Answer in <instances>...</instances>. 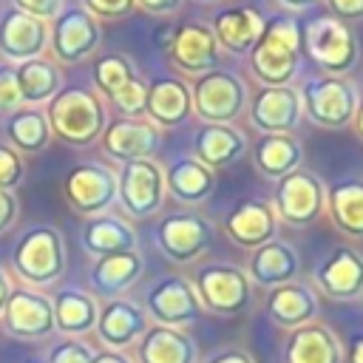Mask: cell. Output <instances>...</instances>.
I'll use <instances>...</instances> for the list:
<instances>
[{"label": "cell", "instance_id": "obj_1", "mask_svg": "<svg viewBox=\"0 0 363 363\" xmlns=\"http://www.w3.org/2000/svg\"><path fill=\"white\" fill-rule=\"evenodd\" d=\"M301 26L295 17H272L264 20V31L252 45L250 71L261 85H292L301 65Z\"/></svg>", "mask_w": 363, "mask_h": 363}, {"label": "cell", "instance_id": "obj_2", "mask_svg": "<svg viewBox=\"0 0 363 363\" xmlns=\"http://www.w3.org/2000/svg\"><path fill=\"white\" fill-rule=\"evenodd\" d=\"M45 119H48L51 136L62 139L65 145L85 147L102 136L108 125V111L96 91L62 88L48 99Z\"/></svg>", "mask_w": 363, "mask_h": 363}, {"label": "cell", "instance_id": "obj_3", "mask_svg": "<svg viewBox=\"0 0 363 363\" xmlns=\"http://www.w3.org/2000/svg\"><path fill=\"white\" fill-rule=\"evenodd\" d=\"M301 111L303 116L326 130H340L346 125H352L354 108H357V88L349 77H329V74H318L309 77L301 88Z\"/></svg>", "mask_w": 363, "mask_h": 363}, {"label": "cell", "instance_id": "obj_4", "mask_svg": "<svg viewBox=\"0 0 363 363\" xmlns=\"http://www.w3.org/2000/svg\"><path fill=\"white\" fill-rule=\"evenodd\" d=\"M301 40H303V51L309 54V60L329 77H346L360 60V48H357V37L352 26L329 14L309 20L301 28Z\"/></svg>", "mask_w": 363, "mask_h": 363}, {"label": "cell", "instance_id": "obj_5", "mask_svg": "<svg viewBox=\"0 0 363 363\" xmlns=\"http://www.w3.org/2000/svg\"><path fill=\"white\" fill-rule=\"evenodd\" d=\"M193 113L207 125H233L241 113H247V85L238 74L227 68H213L190 82Z\"/></svg>", "mask_w": 363, "mask_h": 363}, {"label": "cell", "instance_id": "obj_6", "mask_svg": "<svg viewBox=\"0 0 363 363\" xmlns=\"http://www.w3.org/2000/svg\"><path fill=\"white\" fill-rule=\"evenodd\" d=\"M11 267L26 284L34 286L60 281L65 272V244L60 230L48 224L28 227L11 250Z\"/></svg>", "mask_w": 363, "mask_h": 363}, {"label": "cell", "instance_id": "obj_7", "mask_svg": "<svg viewBox=\"0 0 363 363\" xmlns=\"http://www.w3.org/2000/svg\"><path fill=\"white\" fill-rule=\"evenodd\" d=\"M272 210L278 221L289 227H309L323 216L326 207V187L312 170H292L272 187Z\"/></svg>", "mask_w": 363, "mask_h": 363}, {"label": "cell", "instance_id": "obj_8", "mask_svg": "<svg viewBox=\"0 0 363 363\" xmlns=\"http://www.w3.org/2000/svg\"><path fill=\"white\" fill-rule=\"evenodd\" d=\"M193 289L201 309L216 315H238L252 298V281L235 264H204L193 278Z\"/></svg>", "mask_w": 363, "mask_h": 363}, {"label": "cell", "instance_id": "obj_9", "mask_svg": "<svg viewBox=\"0 0 363 363\" xmlns=\"http://www.w3.org/2000/svg\"><path fill=\"white\" fill-rule=\"evenodd\" d=\"M116 201L130 218H150L164 204V173L153 159L125 162L116 173Z\"/></svg>", "mask_w": 363, "mask_h": 363}, {"label": "cell", "instance_id": "obj_10", "mask_svg": "<svg viewBox=\"0 0 363 363\" xmlns=\"http://www.w3.org/2000/svg\"><path fill=\"white\" fill-rule=\"evenodd\" d=\"M62 193L74 213L88 218L102 216L116 201V173L99 162H79L68 170Z\"/></svg>", "mask_w": 363, "mask_h": 363}, {"label": "cell", "instance_id": "obj_11", "mask_svg": "<svg viewBox=\"0 0 363 363\" xmlns=\"http://www.w3.org/2000/svg\"><path fill=\"white\" fill-rule=\"evenodd\" d=\"M250 125L258 133H295L303 119L298 88L292 85H261L247 99Z\"/></svg>", "mask_w": 363, "mask_h": 363}, {"label": "cell", "instance_id": "obj_12", "mask_svg": "<svg viewBox=\"0 0 363 363\" xmlns=\"http://www.w3.org/2000/svg\"><path fill=\"white\" fill-rule=\"evenodd\" d=\"M51 31H48V43L51 51L57 57V62L74 65L85 57H91L102 40V28L99 20H94L82 6H68L62 9L54 20H51Z\"/></svg>", "mask_w": 363, "mask_h": 363}, {"label": "cell", "instance_id": "obj_13", "mask_svg": "<svg viewBox=\"0 0 363 363\" xmlns=\"http://www.w3.org/2000/svg\"><path fill=\"white\" fill-rule=\"evenodd\" d=\"M213 241V224L199 213H170L156 227V244L173 264L196 261Z\"/></svg>", "mask_w": 363, "mask_h": 363}, {"label": "cell", "instance_id": "obj_14", "mask_svg": "<svg viewBox=\"0 0 363 363\" xmlns=\"http://www.w3.org/2000/svg\"><path fill=\"white\" fill-rule=\"evenodd\" d=\"M145 306L159 326H170V329H182L201 318V303L196 298V289L182 275L159 278L147 289Z\"/></svg>", "mask_w": 363, "mask_h": 363}, {"label": "cell", "instance_id": "obj_15", "mask_svg": "<svg viewBox=\"0 0 363 363\" xmlns=\"http://www.w3.org/2000/svg\"><path fill=\"white\" fill-rule=\"evenodd\" d=\"M167 54H170V62L187 74V77H201L213 68H218L221 62V48L210 31L207 23H182L170 43H167Z\"/></svg>", "mask_w": 363, "mask_h": 363}, {"label": "cell", "instance_id": "obj_16", "mask_svg": "<svg viewBox=\"0 0 363 363\" xmlns=\"http://www.w3.org/2000/svg\"><path fill=\"white\" fill-rule=\"evenodd\" d=\"M102 150L111 159L125 162H136V159H153L162 147V130L147 122L145 116H116L105 125L102 130Z\"/></svg>", "mask_w": 363, "mask_h": 363}, {"label": "cell", "instance_id": "obj_17", "mask_svg": "<svg viewBox=\"0 0 363 363\" xmlns=\"http://www.w3.org/2000/svg\"><path fill=\"white\" fill-rule=\"evenodd\" d=\"M0 318L6 332L20 340H40L54 332L51 298L34 289H11Z\"/></svg>", "mask_w": 363, "mask_h": 363}, {"label": "cell", "instance_id": "obj_18", "mask_svg": "<svg viewBox=\"0 0 363 363\" xmlns=\"http://www.w3.org/2000/svg\"><path fill=\"white\" fill-rule=\"evenodd\" d=\"M224 233L233 244L244 250H258L261 244L272 241L278 233V216L269 201L264 199H241L224 216Z\"/></svg>", "mask_w": 363, "mask_h": 363}, {"label": "cell", "instance_id": "obj_19", "mask_svg": "<svg viewBox=\"0 0 363 363\" xmlns=\"http://www.w3.org/2000/svg\"><path fill=\"white\" fill-rule=\"evenodd\" d=\"M48 45V23L20 11L9 9L0 17V54L6 62H28L37 60Z\"/></svg>", "mask_w": 363, "mask_h": 363}, {"label": "cell", "instance_id": "obj_20", "mask_svg": "<svg viewBox=\"0 0 363 363\" xmlns=\"http://www.w3.org/2000/svg\"><path fill=\"white\" fill-rule=\"evenodd\" d=\"M315 284L335 301H354L363 295V255L354 247H335L315 269Z\"/></svg>", "mask_w": 363, "mask_h": 363}, {"label": "cell", "instance_id": "obj_21", "mask_svg": "<svg viewBox=\"0 0 363 363\" xmlns=\"http://www.w3.org/2000/svg\"><path fill=\"white\" fill-rule=\"evenodd\" d=\"M210 31L221 51L244 57L252 51V45L264 31V14L252 6H227L213 14Z\"/></svg>", "mask_w": 363, "mask_h": 363}, {"label": "cell", "instance_id": "obj_22", "mask_svg": "<svg viewBox=\"0 0 363 363\" xmlns=\"http://www.w3.org/2000/svg\"><path fill=\"white\" fill-rule=\"evenodd\" d=\"M193 113L190 85L179 77H156L147 82L145 96V119L162 128H179Z\"/></svg>", "mask_w": 363, "mask_h": 363}, {"label": "cell", "instance_id": "obj_23", "mask_svg": "<svg viewBox=\"0 0 363 363\" xmlns=\"http://www.w3.org/2000/svg\"><path fill=\"white\" fill-rule=\"evenodd\" d=\"M94 329H96L102 346H108V352H119V349H128L130 343H136L145 335L147 315L136 303H130L125 298H113L99 309V318H96Z\"/></svg>", "mask_w": 363, "mask_h": 363}, {"label": "cell", "instance_id": "obj_24", "mask_svg": "<svg viewBox=\"0 0 363 363\" xmlns=\"http://www.w3.org/2000/svg\"><path fill=\"white\" fill-rule=\"evenodd\" d=\"M247 147H250V142H247L244 130L235 128V125H207V122H201V128L193 136V159H199L213 173L218 167H227V164L238 162L247 153Z\"/></svg>", "mask_w": 363, "mask_h": 363}, {"label": "cell", "instance_id": "obj_25", "mask_svg": "<svg viewBox=\"0 0 363 363\" xmlns=\"http://www.w3.org/2000/svg\"><path fill=\"white\" fill-rule=\"evenodd\" d=\"M250 153L255 170L269 182L284 179L303 162V145L295 139V133H258L250 145Z\"/></svg>", "mask_w": 363, "mask_h": 363}, {"label": "cell", "instance_id": "obj_26", "mask_svg": "<svg viewBox=\"0 0 363 363\" xmlns=\"http://www.w3.org/2000/svg\"><path fill=\"white\" fill-rule=\"evenodd\" d=\"M284 363H343V349L326 323H303L284 343Z\"/></svg>", "mask_w": 363, "mask_h": 363}, {"label": "cell", "instance_id": "obj_27", "mask_svg": "<svg viewBox=\"0 0 363 363\" xmlns=\"http://www.w3.org/2000/svg\"><path fill=\"white\" fill-rule=\"evenodd\" d=\"M267 315L281 329H298L303 323H312L318 318V295L312 286L289 281L269 289L267 298Z\"/></svg>", "mask_w": 363, "mask_h": 363}, {"label": "cell", "instance_id": "obj_28", "mask_svg": "<svg viewBox=\"0 0 363 363\" xmlns=\"http://www.w3.org/2000/svg\"><path fill=\"white\" fill-rule=\"evenodd\" d=\"M298 267H301V261H298L295 247H289L286 241L272 238V241H267V244H261L258 250L250 252V261H247L244 272L252 284H261V286L272 289V286L295 281Z\"/></svg>", "mask_w": 363, "mask_h": 363}, {"label": "cell", "instance_id": "obj_29", "mask_svg": "<svg viewBox=\"0 0 363 363\" xmlns=\"http://www.w3.org/2000/svg\"><path fill=\"white\" fill-rule=\"evenodd\" d=\"M162 173H164V193H170L179 204H201L216 190V173L193 156H182L170 162Z\"/></svg>", "mask_w": 363, "mask_h": 363}, {"label": "cell", "instance_id": "obj_30", "mask_svg": "<svg viewBox=\"0 0 363 363\" xmlns=\"http://www.w3.org/2000/svg\"><path fill=\"white\" fill-rule=\"evenodd\" d=\"M142 255L136 250H128V252H113V255H102L94 261L91 272H88V281H91V289L108 301L119 298L125 289H130L139 275H142Z\"/></svg>", "mask_w": 363, "mask_h": 363}, {"label": "cell", "instance_id": "obj_31", "mask_svg": "<svg viewBox=\"0 0 363 363\" xmlns=\"http://www.w3.org/2000/svg\"><path fill=\"white\" fill-rule=\"evenodd\" d=\"M323 213L332 218L335 230L349 238H363V179H340L326 190Z\"/></svg>", "mask_w": 363, "mask_h": 363}, {"label": "cell", "instance_id": "obj_32", "mask_svg": "<svg viewBox=\"0 0 363 363\" xmlns=\"http://www.w3.org/2000/svg\"><path fill=\"white\" fill-rule=\"evenodd\" d=\"M139 363H196V343L182 329L147 326L136 340Z\"/></svg>", "mask_w": 363, "mask_h": 363}, {"label": "cell", "instance_id": "obj_33", "mask_svg": "<svg viewBox=\"0 0 363 363\" xmlns=\"http://www.w3.org/2000/svg\"><path fill=\"white\" fill-rule=\"evenodd\" d=\"M82 247L96 258L113 255V252H128V250H136V230L125 218L102 213V216H94L85 221Z\"/></svg>", "mask_w": 363, "mask_h": 363}, {"label": "cell", "instance_id": "obj_34", "mask_svg": "<svg viewBox=\"0 0 363 363\" xmlns=\"http://www.w3.org/2000/svg\"><path fill=\"white\" fill-rule=\"evenodd\" d=\"M54 306V329L62 335H85L96 326L99 306L96 298L82 289H60L57 298H51Z\"/></svg>", "mask_w": 363, "mask_h": 363}, {"label": "cell", "instance_id": "obj_35", "mask_svg": "<svg viewBox=\"0 0 363 363\" xmlns=\"http://www.w3.org/2000/svg\"><path fill=\"white\" fill-rule=\"evenodd\" d=\"M14 79H17V88H20V99L28 102V105H37V102H48L57 91H60V68L51 62V60H28V62H20L14 68Z\"/></svg>", "mask_w": 363, "mask_h": 363}, {"label": "cell", "instance_id": "obj_36", "mask_svg": "<svg viewBox=\"0 0 363 363\" xmlns=\"http://www.w3.org/2000/svg\"><path fill=\"white\" fill-rule=\"evenodd\" d=\"M6 133H9L11 147L23 150V153H40L51 139V128H48L45 111H37V108L14 111L9 116V122H6Z\"/></svg>", "mask_w": 363, "mask_h": 363}, {"label": "cell", "instance_id": "obj_37", "mask_svg": "<svg viewBox=\"0 0 363 363\" xmlns=\"http://www.w3.org/2000/svg\"><path fill=\"white\" fill-rule=\"evenodd\" d=\"M91 77H94L96 91L111 99L122 85H128V82L136 77V68H133V62H130L125 54H116V51H113V54H102V57L94 62Z\"/></svg>", "mask_w": 363, "mask_h": 363}, {"label": "cell", "instance_id": "obj_38", "mask_svg": "<svg viewBox=\"0 0 363 363\" xmlns=\"http://www.w3.org/2000/svg\"><path fill=\"white\" fill-rule=\"evenodd\" d=\"M145 96H147V82H142L139 77H133L128 85H122V88L111 96V102H113V108H116L122 116L136 119V116H145Z\"/></svg>", "mask_w": 363, "mask_h": 363}, {"label": "cell", "instance_id": "obj_39", "mask_svg": "<svg viewBox=\"0 0 363 363\" xmlns=\"http://www.w3.org/2000/svg\"><path fill=\"white\" fill-rule=\"evenodd\" d=\"M82 9L94 20H122L136 9V0H82Z\"/></svg>", "mask_w": 363, "mask_h": 363}, {"label": "cell", "instance_id": "obj_40", "mask_svg": "<svg viewBox=\"0 0 363 363\" xmlns=\"http://www.w3.org/2000/svg\"><path fill=\"white\" fill-rule=\"evenodd\" d=\"M94 360V352L82 343V340H60L51 346L48 352V360L45 363H91Z\"/></svg>", "mask_w": 363, "mask_h": 363}, {"label": "cell", "instance_id": "obj_41", "mask_svg": "<svg viewBox=\"0 0 363 363\" xmlns=\"http://www.w3.org/2000/svg\"><path fill=\"white\" fill-rule=\"evenodd\" d=\"M23 159L11 145H0V190H14L23 179Z\"/></svg>", "mask_w": 363, "mask_h": 363}, {"label": "cell", "instance_id": "obj_42", "mask_svg": "<svg viewBox=\"0 0 363 363\" xmlns=\"http://www.w3.org/2000/svg\"><path fill=\"white\" fill-rule=\"evenodd\" d=\"M20 88L14 79V68L11 65H0V111H14L20 105Z\"/></svg>", "mask_w": 363, "mask_h": 363}, {"label": "cell", "instance_id": "obj_43", "mask_svg": "<svg viewBox=\"0 0 363 363\" xmlns=\"http://www.w3.org/2000/svg\"><path fill=\"white\" fill-rule=\"evenodd\" d=\"M14 9H20V11L48 23V20H54L62 11V0H14Z\"/></svg>", "mask_w": 363, "mask_h": 363}, {"label": "cell", "instance_id": "obj_44", "mask_svg": "<svg viewBox=\"0 0 363 363\" xmlns=\"http://www.w3.org/2000/svg\"><path fill=\"white\" fill-rule=\"evenodd\" d=\"M329 9V17L340 20V23H357L363 20V0H323Z\"/></svg>", "mask_w": 363, "mask_h": 363}, {"label": "cell", "instance_id": "obj_45", "mask_svg": "<svg viewBox=\"0 0 363 363\" xmlns=\"http://www.w3.org/2000/svg\"><path fill=\"white\" fill-rule=\"evenodd\" d=\"M17 218V199L11 190H0V233H6Z\"/></svg>", "mask_w": 363, "mask_h": 363}, {"label": "cell", "instance_id": "obj_46", "mask_svg": "<svg viewBox=\"0 0 363 363\" xmlns=\"http://www.w3.org/2000/svg\"><path fill=\"white\" fill-rule=\"evenodd\" d=\"M139 9H145L147 14H156V17H164V14H176L184 0H136Z\"/></svg>", "mask_w": 363, "mask_h": 363}, {"label": "cell", "instance_id": "obj_47", "mask_svg": "<svg viewBox=\"0 0 363 363\" xmlns=\"http://www.w3.org/2000/svg\"><path fill=\"white\" fill-rule=\"evenodd\" d=\"M207 363H255V360H252L250 352H244V349H221V352H216Z\"/></svg>", "mask_w": 363, "mask_h": 363}, {"label": "cell", "instance_id": "obj_48", "mask_svg": "<svg viewBox=\"0 0 363 363\" xmlns=\"http://www.w3.org/2000/svg\"><path fill=\"white\" fill-rule=\"evenodd\" d=\"M349 363H363V332H357L349 343Z\"/></svg>", "mask_w": 363, "mask_h": 363}, {"label": "cell", "instance_id": "obj_49", "mask_svg": "<svg viewBox=\"0 0 363 363\" xmlns=\"http://www.w3.org/2000/svg\"><path fill=\"white\" fill-rule=\"evenodd\" d=\"M91 363H130L122 352H96Z\"/></svg>", "mask_w": 363, "mask_h": 363}, {"label": "cell", "instance_id": "obj_50", "mask_svg": "<svg viewBox=\"0 0 363 363\" xmlns=\"http://www.w3.org/2000/svg\"><path fill=\"white\" fill-rule=\"evenodd\" d=\"M284 9H289V11H306V9H312V6H318L320 0H278Z\"/></svg>", "mask_w": 363, "mask_h": 363}, {"label": "cell", "instance_id": "obj_51", "mask_svg": "<svg viewBox=\"0 0 363 363\" xmlns=\"http://www.w3.org/2000/svg\"><path fill=\"white\" fill-rule=\"evenodd\" d=\"M352 125H354V133L363 139V96L357 99V108H354V116H352Z\"/></svg>", "mask_w": 363, "mask_h": 363}, {"label": "cell", "instance_id": "obj_52", "mask_svg": "<svg viewBox=\"0 0 363 363\" xmlns=\"http://www.w3.org/2000/svg\"><path fill=\"white\" fill-rule=\"evenodd\" d=\"M9 292H11V286H9V278H6V272L0 269V315H3V306H6V298H9Z\"/></svg>", "mask_w": 363, "mask_h": 363}, {"label": "cell", "instance_id": "obj_53", "mask_svg": "<svg viewBox=\"0 0 363 363\" xmlns=\"http://www.w3.org/2000/svg\"><path fill=\"white\" fill-rule=\"evenodd\" d=\"M199 3H218V0H199Z\"/></svg>", "mask_w": 363, "mask_h": 363}, {"label": "cell", "instance_id": "obj_54", "mask_svg": "<svg viewBox=\"0 0 363 363\" xmlns=\"http://www.w3.org/2000/svg\"><path fill=\"white\" fill-rule=\"evenodd\" d=\"M28 363H45V360H28Z\"/></svg>", "mask_w": 363, "mask_h": 363}]
</instances>
